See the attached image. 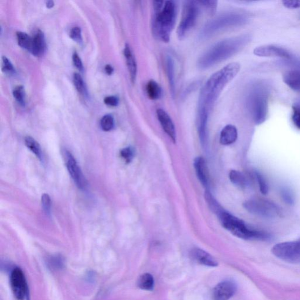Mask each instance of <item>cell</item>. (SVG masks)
Here are the masks:
<instances>
[{
  "label": "cell",
  "instance_id": "6da1fadb",
  "mask_svg": "<svg viewBox=\"0 0 300 300\" xmlns=\"http://www.w3.org/2000/svg\"><path fill=\"white\" fill-rule=\"evenodd\" d=\"M240 65L231 63L214 74L202 87L198 103V115L209 116L214 104L228 83L238 74Z\"/></svg>",
  "mask_w": 300,
  "mask_h": 300
},
{
  "label": "cell",
  "instance_id": "7a4b0ae2",
  "mask_svg": "<svg viewBox=\"0 0 300 300\" xmlns=\"http://www.w3.org/2000/svg\"><path fill=\"white\" fill-rule=\"evenodd\" d=\"M251 37L248 34L230 38L218 42L198 60L200 68H209L234 56L242 50L250 41Z\"/></svg>",
  "mask_w": 300,
  "mask_h": 300
},
{
  "label": "cell",
  "instance_id": "3957f363",
  "mask_svg": "<svg viewBox=\"0 0 300 300\" xmlns=\"http://www.w3.org/2000/svg\"><path fill=\"white\" fill-rule=\"evenodd\" d=\"M154 15L152 29L155 38L164 42L170 41L176 20V6L174 2H153Z\"/></svg>",
  "mask_w": 300,
  "mask_h": 300
},
{
  "label": "cell",
  "instance_id": "277c9868",
  "mask_svg": "<svg viewBox=\"0 0 300 300\" xmlns=\"http://www.w3.org/2000/svg\"><path fill=\"white\" fill-rule=\"evenodd\" d=\"M217 215L224 228L236 237L244 240H260L271 238V235L267 232L252 229L242 220L223 209Z\"/></svg>",
  "mask_w": 300,
  "mask_h": 300
},
{
  "label": "cell",
  "instance_id": "5b68a950",
  "mask_svg": "<svg viewBox=\"0 0 300 300\" xmlns=\"http://www.w3.org/2000/svg\"><path fill=\"white\" fill-rule=\"evenodd\" d=\"M247 20L246 15L236 12L221 15L205 25L201 31L200 37L202 39H208L223 29L243 25Z\"/></svg>",
  "mask_w": 300,
  "mask_h": 300
},
{
  "label": "cell",
  "instance_id": "8992f818",
  "mask_svg": "<svg viewBox=\"0 0 300 300\" xmlns=\"http://www.w3.org/2000/svg\"><path fill=\"white\" fill-rule=\"evenodd\" d=\"M249 108L255 123L260 125L267 119L268 96L263 88L256 87L249 97Z\"/></svg>",
  "mask_w": 300,
  "mask_h": 300
},
{
  "label": "cell",
  "instance_id": "52a82bcc",
  "mask_svg": "<svg viewBox=\"0 0 300 300\" xmlns=\"http://www.w3.org/2000/svg\"><path fill=\"white\" fill-rule=\"evenodd\" d=\"M243 207L249 213L261 218L273 219L280 217L281 210L272 201L264 199H253L245 202Z\"/></svg>",
  "mask_w": 300,
  "mask_h": 300
},
{
  "label": "cell",
  "instance_id": "ba28073f",
  "mask_svg": "<svg viewBox=\"0 0 300 300\" xmlns=\"http://www.w3.org/2000/svg\"><path fill=\"white\" fill-rule=\"evenodd\" d=\"M200 13V3L198 2L188 1L184 4L183 15L178 29L177 35L182 40L193 27Z\"/></svg>",
  "mask_w": 300,
  "mask_h": 300
},
{
  "label": "cell",
  "instance_id": "9c48e42d",
  "mask_svg": "<svg viewBox=\"0 0 300 300\" xmlns=\"http://www.w3.org/2000/svg\"><path fill=\"white\" fill-rule=\"evenodd\" d=\"M277 258L289 263L300 264V239L277 243L272 249Z\"/></svg>",
  "mask_w": 300,
  "mask_h": 300
},
{
  "label": "cell",
  "instance_id": "30bf717a",
  "mask_svg": "<svg viewBox=\"0 0 300 300\" xmlns=\"http://www.w3.org/2000/svg\"><path fill=\"white\" fill-rule=\"evenodd\" d=\"M10 283L12 292L18 300H28L29 299V289L24 274L22 270L19 268L12 270Z\"/></svg>",
  "mask_w": 300,
  "mask_h": 300
},
{
  "label": "cell",
  "instance_id": "8fae6325",
  "mask_svg": "<svg viewBox=\"0 0 300 300\" xmlns=\"http://www.w3.org/2000/svg\"><path fill=\"white\" fill-rule=\"evenodd\" d=\"M66 164L67 170L79 189H85L87 182L83 173L75 159L74 156L69 151H65Z\"/></svg>",
  "mask_w": 300,
  "mask_h": 300
},
{
  "label": "cell",
  "instance_id": "7c38bea8",
  "mask_svg": "<svg viewBox=\"0 0 300 300\" xmlns=\"http://www.w3.org/2000/svg\"><path fill=\"white\" fill-rule=\"evenodd\" d=\"M253 53L260 57H277L290 60L291 56L288 50L273 45H266L257 46Z\"/></svg>",
  "mask_w": 300,
  "mask_h": 300
},
{
  "label": "cell",
  "instance_id": "4fadbf2b",
  "mask_svg": "<svg viewBox=\"0 0 300 300\" xmlns=\"http://www.w3.org/2000/svg\"><path fill=\"white\" fill-rule=\"evenodd\" d=\"M237 287L235 283L232 281H224L215 287L213 290L214 300H229L234 296Z\"/></svg>",
  "mask_w": 300,
  "mask_h": 300
},
{
  "label": "cell",
  "instance_id": "5bb4252c",
  "mask_svg": "<svg viewBox=\"0 0 300 300\" xmlns=\"http://www.w3.org/2000/svg\"><path fill=\"white\" fill-rule=\"evenodd\" d=\"M158 119L162 128L168 136L170 137L173 142H176L175 128L173 121L168 114L162 109L157 111Z\"/></svg>",
  "mask_w": 300,
  "mask_h": 300
},
{
  "label": "cell",
  "instance_id": "9a60e30c",
  "mask_svg": "<svg viewBox=\"0 0 300 300\" xmlns=\"http://www.w3.org/2000/svg\"><path fill=\"white\" fill-rule=\"evenodd\" d=\"M283 79L291 90L300 92V67L287 70L283 76Z\"/></svg>",
  "mask_w": 300,
  "mask_h": 300
},
{
  "label": "cell",
  "instance_id": "2e32d148",
  "mask_svg": "<svg viewBox=\"0 0 300 300\" xmlns=\"http://www.w3.org/2000/svg\"><path fill=\"white\" fill-rule=\"evenodd\" d=\"M194 168L198 179L205 187H208L209 172L205 160L201 157L194 160Z\"/></svg>",
  "mask_w": 300,
  "mask_h": 300
},
{
  "label": "cell",
  "instance_id": "e0dca14e",
  "mask_svg": "<svg viewBox=\"0 0 300 300\" xmlns=\"http://www.w3.org/2000/svg\"><path fill=\"white\" fill-rule=\"evenodd\" d=\"M192 258L198 263L209 267H217L218 262L208 253L199 248H195L191 252Z\"/></svg>",
  "mask_w": 300,
  "mask_h": 300
},
{
  "label": "cell",
  "instance_id": "ac0fdd59",
  "mask_svg": "<svg viewBox=\"0 0 300 300\" xmlns=\"http://www.w3.org/2000/svg\"><path fill=\"white\" fill-rule=\"evenodd\" d=\"M46 42L43 32L39 30L32 37L30 52L35 56H41L45 51Z\"/></svg>",
  "mask_w": 300,
  "mask_h": 300
},
{
  "label": "cell",
  "instance_id": "d6986e66",
  "mask_svg": "<svg viewBox=\"0 0 300 300\" xmlns=\"http://www.w3.org/2000/svg\"><path fill=\"white\" fill-rule=\"evenodd\" d=\"M238 130L234 125H227L224 128L220 135V142L223 145H231L237 140Z\"/></svg>",
  "mask_w": 300,
  "mask_h": 300
},
{
  "label": "cell",
  "instance_id": "ffe728a7",
  "mask_svg": "<svg viewBox=\"0 0 300 300\" xmlns=\"http://www.w3.org/2000/svg\"><path fill=\"white\" fill-rule=\"evenodd\" d=\"M124 55L127 65H128L131 80H132L133 83H134L137 77V63L132 49H131L128 44H126L125 46Z\"/></svg>",
  "mask_w": 300,
  "mask_h": 300
},
{
  "label": "cell",
  "instance_id": "44dd1931",
  "mask_svg": "<svg viewBox=\"0 0 300 300\" xmlns=\"http://www.w3.org/2000/svg\"><path fill=\"white\" fill-rule=\"evenodd\" d=\"M166 73L168 79L169 84H170L171 94L173 96L175 95V66L174 61L171 56L167 57Z\"/></svg>",
  "mask_w": 300,
  "mask_h": 300
},
{
  "label": "cell",
  "instance_id": "7402d4cb",
  "mask_svg": "<svg viewBox=\"0 0 300 300\" xmlns=\"http://www.w3.org/2000/svg\"><path fill=\"white\" fill-rule=\"evenodd\" d=\"M230 179L232 183L240 188H246L249 185L246 177L238 171L232 170L230 173Z\"/></svg>",
  "mask_w": 300,
  "mask_h": 300
},
{
  "label": "cell",
  "instance_id": "603a6c76",
  "mask_svg": "<svg viewBox=\"0 0 300 300\" xmlns=\"http://www.w3.org/2000/svg\"><path fill=\"white\" fill-rule=\"evenodd\" d=\"M146 91L147 96L151 100L158 99L162 96V89L154 80H151L148 82L146 86Z\"/></svg>",
  "mask_w": 300,
  "mask_h": 300
},
{
  "label": "cell",
  "instance_id": "cb8c5ba5",
  "mask_svg": "<svg viewBox=\"0 0 300 300\" xmlns=\"http://www.w3.org/2000/svg\"><path fill=\"white\" fill-rule=\"evenodd\" d=\"M138 286L142 290H153L154 287V279L153 276L150 273H145L139 277Z\"/></svg>",
  "mask_w": 300,
  "mask_h": 300
},
{
  "label": "cell",
  "instance_id": "d4e9b609",
  "mask_svg": "<svg viewBox=\"0 0 300 300\" xmlns=\"http://www.w3.org/2000/svg\"><path fill=\"white\" fill-rule=\"evenodd\" d=\"M25 145L38 158L42 160V155L39 143L31 137H26L25 138Z\"/></svg>",
  "mask_w": 300,
  "mask_h": 300
},
{
  "label": "cell",
  "instance_id": "484cf974",
  "mask_svg": "<svg viewBox=\"0 0 300 300\" xmlns=\"http://www.w3.org/2000/svg\"><path fill=\"white\" fill-rule=\"evenodd\" d=\"M16 37L19 45L30 52L32 45V37L29 36L26 33L18 32L16 33Z\"/></svg>",
  "mask_w": 300,
  "mask_h": 300
},
{
  "label": "cell",
  "instance_id": "4316f807",
  "mask_svg": "<svg viewBox=\"0 0 300 300\" xmlns=\"http://www.w3.org/2000/svg\"><path fill=\"white\" fill-rule=\"evenodd\" d=\"M280 196L282 200L284 201L287 205L291 206L294 204V194L289 188H283L280 191Z\"/></svg>",
  "mask_w": 300,
  "mask_h": 300
},
{
  "label": "cell",
  "instance_id": "83f0119b",
  "mask_svg": "<svg viewBox=\"0 0 300 300\" xmlns=\"http://www.w3.org/2000/svg\"><path fill=\"white\" fill-rule=\"evenodd\" d=\"M255 177L257 183L259 184L260 192L263 195H267L269 193V187L264 177L259 172H255Z\"/></svg>",
  "mask_w": 300,
  "mask_h": 300
},
{
  "label": "cell",
  "instance_id": "f1b7e54d",
  "mask_svg": "<svg viewBox=\"0 0 300 300\" xmlns=\"http://www.w3.org/2000/svg\"><path fill=\"white\" fill-rule=\"evenodd\" d=\"M115 122H114L113 117L111 115H105L100 121L101 129L105 132H109L113 129Z\"/></svg>",
  "mask_w": 300,
  "mask_h": 300
},
{
  "label": "cell",
  "instance_id": "f546056e",
  "mask_svg": "<svg viewBox=\"0 0 300 300\" xmlns=\"http://www.w3.org/2000/svg\"><path fill=\"white\" fill-rule=\"evenodd\" d=\"M120 155L126 163H130L134 158V151L132 147H126L120 151Z\"/></svg>",
  "mask_w": 300,
  "mask_h": 300
},
{
  "label": "cell",
  "instance_id": "4dcf8cb0",
  "mask_svg": "<svg viewBox=\"0 0 300 300\" xmlns=\"http://www.w3.org/2000/svg\"><path fill=\"white\" fill-rule=\"evenodd\" d=\"M49 264L52 269H61L64 266V261L62 256H56L50 259Z\"/></svg>",
  "mask_w": 300,
  "mask_h": 300
},
{
  "label": "cell",
  "instance_id": "1f68e13d",
  "mask_svg": "<svg viewBox=\"0 0 300 300\" xmlns=\"http://www.w3.org/2000/svg\"><path fill=\"white\" fill-rule=\"evenodd\" d=\"M13 96L20 104L23 105L24 104L25 94L23 86H20L15 87L13 91Z\"/></svg>",
  "mask_w": 300,
  "mask_h": 300
},
{
  "label": "cell",
  "instance_id": "d6a6232c",
  "mask_svg": "<svg viewBox=\"0 0 300 300\" xmlns=\"http://www.w3.org/2000/svg\"><path fill=\"white\" fill-rule=\"evenodd\" d=\"M292 121L296 128L300 130V107L297 105H293Z\"/></svg>",
  "mask_w": 300,
  "mask_h": 300
},
{
  "label": "cell",
  "instance_id": "836d02e7",
  "mask_svg": "<svg viewBox=\"0 0 300 300\" xmlns=\"http://www.w3.org/2000/svg\"><path fill=\"white\" fill-rule=\"evenodd\" d=\"M200 6L204 7L211 14L214 13L216 11L217 2L216 1H199Z\"/></svg>",
  "mask_w": 300,
  "mask_h": 300
},
{
  "label": "cell",
  "instance_id": "e575fe53",
  "mask_svg": "<svg viewBox=\"0 0 300 300\" xmlns=\"http://www.w3.org/2000/svg\"><path fill=\"white\" fill-rule=\"evenodd\" d=\"M42 205L43 207L45 213L49 214L50 212V206H51V201L48 194L44 193L41 198Z\"/></svg>",
  "mask_w": 300,
  "mask_h": 300
},
{
  "label": "cell",
  "instance_id": "d590c367",
  "mask_svg": "<svg viewBox=\"0 0 300 300\" xmlns=\"http://www.w3.org/2000/svg\"><path fill=\"white\" fill-rule=\"evenodd\" d=\"M74 83L78 92L82 94L84 91V83L82 77L79 74H74Z\"/></svg>",
  "mask_w": 300,
  "mask_h": 300
},
{
  "label": "cell",
  "instance_id": "8d00e7d4",
  "mask_svg": "<svg viewBox=\"0 0 300 300\" xmlns=\"http://www.w3.org/2000/svg\"><path fill=\"white\" fill-rule=\"evenodd\" d=\"M81 29L79 27H74L71 29L70 37L75 41L79 42H82V37Z\"/></svg>",
  "mask_w": 300,
  "mask_h": 300
},
{
  "label": "cell",
  "instance_id": "74e56055",
  "mask_svg": "<svg viewBox=\"0 0 300 300\" xmlns=\"http://www.w3.org/2000/svg\"><path fill=\"white\" fill-rule=\"evenodd\" d=\"M283 6L289 9H296L300 8V0H284L282 1Z\"/></svg>",
  "mask_w": 300,
  "mask_h": 300
},
{
  "label": "cell",
  "instance_id": "f35d334b",
  "mask_svg": "<svg viewBox=\"0 0 300 300\" xmlns=\"http://www.w3.org/2000/svg\"><path fill=\"white\" fill-rule=\"evenodd\" d=\"M2 69L5 73H11L14 70L13 66L6 57H3L2 58Z\"/></svg>",
  "mask_w": 300,
  "mask_h": 300
},
{
  "label": "cell",
  "instance_id": "ab89813d",
  "mask_svg": "<svg viewBox=\"0 0 300 300\" xmlns=\"http://www.w3.org/2000/svg\"><path fill=\"white\" fill-rule=\"evenodd\" d=\"M73 60L74 65L77 67V68L79 70L82 71L83 69V63L81 60H80L79 55L77 52L74 54Z\"/></svg>",
  "mask_w": 300,
  "mask_h": 300
},
{
  "label": "cell",
  "instance_id": "60d3db41",
  "mask_svg": "<svg viewBox=\"0 0 300 300\" xmlns=\"http://www.w3.org/2000/svg\"><path fill=\"white\" fill-rule=\"evenodd\" d=\"M104 102L111 107H116L119 103V100L115 96H108L104 99Z\"/></svg>",
  "mask_w": 300,
  "mask_h": 300
},
{
  "label": "cell",
  "instance_id": "b9f144b4",
  "mask_svg": "<svg viewBox=\"0 0 300 300\" xmlns=\"http://www.w3.org/2000/svg\"><path fill=\"white\" fill-rule=\"evenodd\" d=\"M105 71L108 75H111L113 72V68L111 65H108L105 67Z\"/></svg>",
  "mask_w": 300,
  "mask_h": 300
},
{
  "label": "cell",
  "instance_id": "7bdbcfd3",
  "mask_svg": "<svg viewBox=\"0 0 300 300\" xmlns=\"http://www.w3.org/2000/svg\"><path fill=\"white\" fill-rule=\"evenodd\" d=\"M54 5V3L52 1H49L47 3H46V6H47L48 8H52Z\"/></svg>",
  "mask_w": 300,
  "mask_h": 300
}]
</instances>
